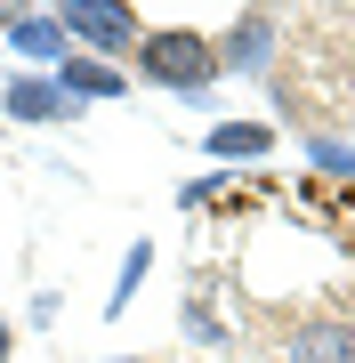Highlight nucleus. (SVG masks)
<instances>
[{
    "label": "nucleus",
    "instance_id": "f03ea898",
    "mask_svg": "<svg viewBox=\"0 0 355 363\" xmlns=\"http://www.w3.org/2000/svg\"><path fill=\"white\" fill-rule=\"evenodd\" d=\"M57 25H65L73 57H97V65H113L121 49H137V40H145V25H137L130 0H65Z\"/></svg>",
    "mask_w": 355,
    "mask_h": 363
},
{
    "label": "nucleus",
    "instance_id": "f257e3e1",
    "mask_svg": "<svg viewBox=\"0 0 355 363\" xmlns=\"http://www.w3.org/2000/svg\"><path fill=\"white\" fill-rule=\"evenodd\" d=\"M137 73L162 81V89H178V97H210V81H226V73H218V40L194 33V25L145 33V40H137Z\"/></svg>",
    "mask_w": 355,
    "mask_h": 363
},
{
    "label": "nucleus",
    "instance_id": "9d476101",
    "mask_svg": "<svg viewBox=\"0 0 355 363\" xmlns=\"http://www.w3.org/2000/svg\"><path fill=\"white\" fill-rule=\"evenodd\" d=\"M307 162H315L323 178H355V145H347V138H331V130L307 138Z\"/></svg>",
    "mask_w": 355,
    "mask_h": 363
},
{
    "label": "nucleus",
    "instance_id": "1a4fd4ad",
    "mask_svg": "<svg viewBox=\"0 0 355 363\" xmlns=\"http://www.w3.org/2000/svg\"><path fill=\"white\" fill-rule=\"evenodd\" d=\"M145 267H154V242H145V234H137V242L121 250V274H113V298H106V315H121V307H130V298H137Z\"/></svg>",
    "mask_w": 355,
    "mask_h": 363
},
{
    "label": "nucleus",
    "instance_id": "4468645a",
    "mask_svg": "<svg viewBox=\"0 0 355 363\" xmlns=\"http://www.w3.org/2000/svg\"><path fill=\"white\" fill-rule=\"evenodd\" d=\"M347 323H355V315H347Z\"/></svg>",
    "mask_w": 355,
    "mask_h": 363
},
{
    "label": "nucleus",
    "instance_id": "f8f14e48",
    "mask_svg": "<svg viewBox=\"0 0 355 363\" xmlns=\"http://www.w3.org/2000/svg\"><path fill=\"white\" fill-rule=\"evenodd\" d=\"M0 363H9V331H0Z\"/></svg>",
    "mask_w": 355,
    "mask_h": 363
},
{
    "label": "nucleus",
    "instance_id": "0eeeda50",
    "mask_svg": "<svg viewBox=\"0 0 355 363\" xmlns=\"http://www.w3.org/2000/svg\"><path fill=\"white\" fill-rule=\"evenodd\" d=\"M202 145H210L218 169H242V162H266V154H275V130H266V121H218Z\"/></svg>",
    "mask_w": 355,
    "mask_h": 363
},
{
    "label": "nucleus",
    "instance_id": "6e6552de",
    "mask_svg": "<svg viewBox=\"0 0 355 363\" xmlns=\"http://www.w3.org/2000/svg\"><path fill=\"white\" fill-rule=\"evenodd\" d=\"M57 89H65L73 105H89V97H130V81H121L113 65H97V57H65V65H57Z\"/></svg>",
    "mask_w": 355,
    "mask_h": 363
},
{
    "label": "nucleus",
    "instance_id": "ddd939ff",
    "mask_svg": "<svg viewBox=\"0 0 355 363\" xmlns=\"http://www.w3.org/2000/svg\"><path fill=\"white\" fill-rule=\"evenodd\" d=\"M121 363H154V355H121Z\"/></svg>",
    "mask_w": 355,
    "mask_h": 363
},
{
    "label": "nucleus",
    "instance_id": "20e7f679",
    "mask_svg": "<svg viewBox=\"0 0 355 363\" xmlns=\"http://www.w3.org/2000/svg\"><path fill=\"white\" fill-rule=\"evenodd\" d=\"M283 363H355V323L347 315H307V323H291Z\"/></svg>",
    "mask_w": 355,
    "mask_h": 363
},
{
    "label": "nucleus",
    "instance_id": "9b49d317",
    "mask_svg": "<svg viewBox=\"0 0 355 363\" xmlns=\"http://www.w3.org/2000/svg\"><path fill=\"white\" fill-rule=\"evenodd\" d=\"M178 323H186V339H194V347H226V323L210 315V298H186Z\"/></svg>",
    "mask_w": 355,
    "mask_h": 363
},
{
    "label": "nucleus",
    "instance_id": "7ed1b4c3",
    "mask_svg": "<svg viewBox=\"0 0 355 363\" xmlns=\"http://www.w3.org/2000/svg\"><path fill=\"white\" fill-rule=\"evenodd\" d=\"M275 40H283L275 16H266V9H242L235 33L218 40V73H266V65H275Z\"/></svg>",
    "mask_w": 355,
    "mask_h": 363
},
{
    "label": "nucleus",
    "instance_id": "39448f33",
    "mask_svg": "<svg viewBox=\"0 0 355 363\" xmlns=\"http://www.w3.org/2000/svg\"><path fill=\"white\" fill-rule=\"evenodd\" d=\"M0 33H9V49L33 57V65H65V57H73V40H65V25H57V9H49V16L9 9V16H0Z\"/></svg>",
    "mask_w": 355,
    "mask_h": 363
},
{
    "label": "nucleus",
    "instance_id": "423d86ee",
    "mask_svg": "<svg viewBox=\"0 0 355 363\" xmlns=\"http://www.w3.org/2000/svg\"><path fill=\"white\" fill-rule=\"evenodd\" d=\"M0 105H9L16 121H73V113H81V105L57 89V73H40V81H33V73L9 81V89H0Z\"/></svg>",
    "mask_w": 355,
    "mask_h": 363
}]
</instances>
